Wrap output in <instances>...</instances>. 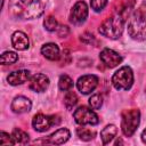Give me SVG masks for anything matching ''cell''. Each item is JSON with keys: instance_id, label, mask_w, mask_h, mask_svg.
I'll use <instances>...</instances> for the list:
<instances>
[{"instance_id": "obj_1", "label": "cell", "mask_w": 146, "mask_h": 146, "mask_svg": "<svg viewBox=\"0 0 146 146\" xmlns=\"http://www.w3.org/2000/svg\"><path fill=\"white\" fill-rule=\"evenodd\" d=\"M129 35L137 41H143L146 39V9L138 8L129 19L128 24Z\"/></svg>"}, {"instance_id": "obj_2", "label": "cell", "mask_w": 146, "mask_h": 146, "mask_svg": "<svg viewBox=\"0 0 146 146\" xmlns=\"http://www.w3.org/2000/svg\"><path fill=\"white\" fill-rule=\"evenodd\" d=\"M124 21L125 18L121 14H115L108 18H106L99 26V33L106 38L110 39H117L124 27Z\"/></svg>"}, {"instance_id": "obj_3", "label": "cell", "mask_w": 146, "mask_h": 146, "mask_svg": "<svg viewBox=\"0 0 146 146\" xmlns=\"http://www.w3.org/2000/svg\"><path fill=\"white\" fill-rule=\"evenodd\" d=\"M140 121V112L136 108L125 110L122 112V120H121V129L124 136L131 137L135 131L137 130Z\"/></svg>"}, {"instance_id": "obj_4", "label": "cell", "mask_w": 146, "mask_h": 146, "mask_svg": "<svg viewBox=\"0 0 146 146\" xmlns=\"http://www.w3.org/2000/svg\"><path fill=\"white\" fill-rule=\"evenodd\" d=\"M133 83V73L129 66L119 68L112 76V84L117 90H129Z\"/></svg>"}, {"instance_id": "obj_5", "label": "cell", "mask_w": 146, "mask_h": 146, "mask_svg": "<svg viewBox=\"0 0 146 146\" xmlns=\"http://www.w3.org/2000/svg\"><path fill=\"white\" fill-rule=\"evenodd\" d=\"M73 117H74L75 122L81 125H86V124L95 125V124H98V122H99L97 114L91 108H89L87 106L78 107L73 113Z\"/></svg>"}, {"instance_id": "obj_6", "label": "cell", "mask_w": 146, "mask_h": 146, "mask_svg": "<svg viewBox=\"0 0 146 146\" xmlns=\"http://www.w3.org/2000/svg\"><path fill=\"white\" fill-rule=\"evenodd\" d=\"M60 122V119L57 115H44V114H36L32 120L33 128L39 131L43 132L48 130L50 127L56 125Z\"/></svg>"}, {"instance_id": "obj_7", "label": "cell", "mask_w": 146, "mask_h": 146, "mask_svg": "<svg viewBox=\"0 0 146 146\" xmlns=\"http://www.w3.org/2000/svg\"><path fill=\"white\" fill-rule=\"evenodd\" d=\"M44 11V3L42 0H31L25 3L24 10L22 13V18L24 19H33L40 17Z\"/></svg>"}, {"instance_id": "obj_8", "label": "cell", "mask_w": 146, "mask_h": 146, "mask_svg": "<svg viewBox=\"0 0 146 146\" xmlns=\"http://www.w3.org/2000/svg\"><path fill=\"white\" fill-rule=\"evenodd\" d=\"M97 86H98V78L94 74L82 75L81 78H79V80L76 82V87H78L79 91L83 95L90 94L91 91H94L96 89Z\"/></svg>"}, {"instance_id": "obj_9", "label": "cell", "mask_w": 146, "mask_h": 146, "mask_svg": "<svg viewBox=\"0 0 146 146\" xmlns=\"http://www.w3.org/2000/svg\"><path fill=\"white\" fill-rule=\"evenodd\" d=\"M87 16H88V7H87L86 2L84 1H78L72 8L70 21H71V23L79 25L86 21Z\"/></svg>"}, {"instance_id": "obj_10", "label": "cell", "mask_w": 146, "mask_h": 146, "mask_svg": "<svg viewBox=\"0 0 146 146\" xmlns=\"http://www.w3.org/2000/svg\"><path fill=\"white\" fill-rule=\"evenodd\" d=\"M99 57H100V60L107 67H110V68L117 66L122 62V57L117 52H115L114 50L108 49V48L103 49L102 52H100V55H99Z\"/></svg>"}, {"instance_id": "obj_11", "label": "cell", "mask_w": 146, "mask_h": 146, "mask_svg": "<svg viewBox=\"0 0 146 146\" xmlns=\"http://www.w3.org/2000/svg\"><path fill=\"white\" fill-rule=\"evenodd\" d=\"M49 86V79L44 74H35L30 79L29 88L35 92H42L44 91Z\"/></svg>"}, {"instance_id": "obj_12", "label": "cell", "mask_w": 146, "mask_h": 146, "mask_svg": "<svg viewBox=\"0 0 146 146\" xmlns=\"http://www.w3.org/2000/svg\"><path fill=\"white\" fill-rule=\"evenodd\" d=\"M31 100L24 96H18V97H15L13 103H11V111L14 113H17V114H22V113H25V112H29L31 110Z\"/></svg>"}, {"instance_id": "obj_13", "label": "cell", "mask_w": 146, "mask_h": 146, "mask_svg": "<svg viewBox=\"0 0 146 146\" xmlns=\"http://www.w3.org/2000/svg\"><path fill=\"white\" fill-rule=\"evenodd\" d=\"M70 136H71V133H70L68 129L60 128V129L56 130L55 132H52L50 136H48L46 143L54 144V145H60V144H64L65 141H67Z\"/></svg>"}, {"instance_id": "obj_14", "label": "cell", "mask_w": 146, "mask_h": 146, "mask_svg": "<svg viewBox=\"0 0 146 146\" xmlns=\"http://www.w3.org/2000/svg\"><path fill=\"white\" fill-rule=\"evenodd\" d=\"M31 76V73L30 71L27 70H18V71H14L11 72L7 80L9 82V84L11 86H18V84H22L24 82H26Z\"/></svg>"}, {"instance_id": "obj_15", "label": "cell", "mask_w": 146, "mask_h": 146, "mask_svg": "<svg viewBox=\"0 0 146 146\" xmlns=\"http://www.w3.org/2000/svg\"><path fill=\"white\" fill-rule=\"evenodd\" d=\"M11 43H13V47L15 49H17V50H25V49L29 48L30 41H29L27 35L24 32L16 31L11 35Z\"/></svg>"}, {"instance_id": "obj_16", "label": "cell", "mask_w": 146, "mask_h": 146, "mask_svg": "<svg viewBox=\"0 0 146 146\" xmlns=\"http://www.w3.org/2000/svg\"><path fill=\"white\" fill-rule=\"evenodd\" d=\"M41 54L49 60H57L59 59L60 55H59V48L57 44L49 42L42 46L41 48Z\"/></svg>"}, {"instance_id": "obj_17", "label": "cell", "mask_w": 146, "mask_h": 146, "mask_svg": "<svg viewBox=\"0 0 146 146\" xmlns=\"http://www.w3.org/2000/svg\"><path fill=\"white\" fill-rule=\"evenodd\" d=\"M116 132H117V129H116V127H115L114 124H108V125H106V127L102 130V132H100V138H102V140H103V144H104V145L108 144V143L115 137Z\"/></svg>"}, {"instance_id": "obj_18", "label": "cell", "mask_w": 146, "mask_h": 146, "mask_svg": "<svg viewBox=\"0 0 146 146\" xmlns=\"http://www.w3.org/2000/svg\"><path fill=\"white\" fill-rule=\"evenodd\" d=\"M11 137H13V140H14V144H19V145H25L29 143V135L21 130V129H14L13 133H11Z\"/></svg>"}, {"instance_id": "obj_19", "label": "cell", "mask_w": 146, "mask_h": 146, "mask_svg": "<svg viewBox=\"0 0 146 146\" xmlns=\"http://www.w3.org/2000/svg\"><path fill=\"white\" fill-rule=\"evenodd\" d=\"M24 7H25V2L23 0H10L9 1V9L11 14H14L15 16L21 17L24 10Z\"/></svg>"}, {"instance_id": "obj_20", "label": "cell", "mask_w": 146, "mask_h": 146, "mask_svg": "<svg viewBox=\"0 0 146 146\" xmlns=\"http://www.w3.org/2000/svg\"><path fill=\"white\" fill-rule=\"evenodd\" d=\"M58 87H59V89H60L62 91H68V90H71L72 87H73V80H72L68 75L63 74V75H60V78H59Z\"/></svg>"}, {"instance_id": "obj_21", "label": "cell", "mask_w": 146, "mask_h": 146, "mask_svg": "<svg viewBox=\"0 0 146 146\" xmlns=\"http://www.w3.org/2000/svg\"><path fill=\"white\" fill-rule=\"evenodd\" d=\"M76 103H78V96H76V94L74 91H72V90H68L66 92L65 97H64V104H65L66 108L67 110H72L73 106Z\"/></svg>"}, {"instance_id": "obj_22", "label": "cell", "mask_w": 146, "mask_h": 146, "mask_svg": "<svg viewBox=\"0 0 146 146\" xmlns=\"http://www.w3.org/2000/svg\"><path fill=\"white\" fill-rule=\"evenodd\" d=\"M1 64L2 65H10L18 60V56L13 51H6L1 55Z\"/></svg>"}, {"instance_id": "obj_23", "label": "cell", "mask_w": 146, "mask_h": 146, "mask_svg": "<svg viewBox=\"0 0 146 146\" xmlns=\"http://www.w3.org/2000/svg\"><path fill=\"white\" fill-rule=\"evenodd\" d=\"M76 133L84 141H89L95 137V131H91L90 129H87V128H79L76 130Z\"/></svg>"}, {"instance_id": "obj_24", "label": "cell", "mask_w": 146, "mask_h": 146, "mask_svg": "<svg viewBox=\"0 0 146 146\" xmlns=\"http://www.w3.org/2000/svg\"><path fill=\"white\" fill-rule=\"evenodd\" d=\"M43 25L46 27L47 31H56L57 30V26H58V23L56 21V18L54 16H48L47 18H44V22H43Z\"/></svg>"}, {"instance_id": "obj_25", "label": "cell", "mask_w": 146, "mask_h": 146, "mask_svg": "<svg viewBox=\"0 0 146 146\" xmlns=\"http://www.w3.org/2000/svg\"><path fill=\"white\" fill-rule=\"evenodd\" d=\"M89 105L92 110H99L100 106L103 105V97L98 94L96 95H92L90 98H89Z\"/></svg>"}, {"instance_id": "obj_26", "label": "cell", "mask_w": 146, "mask_h": 146, "mask_svg": "<svg viewBox=\"0 0 146 146\" xmlns=\"http://www.w3.org/2000/svg\"><path fill=\"white\" fill-rule=\"evenodd\" d=\"M107 5V0H90V6L95 11H102Z\"/></svg>"}, {"instance_id": "obj_27", "label": "cell", "mask_w": 146, "mask_h": 146, "mask_svg": "<svg viewBox=\"0 0 146 146\" xmlns=\"http://www.w3.org/2000/svg\"><path fill=\"white\" fill-rule=\"evenodd\" d=\"M0 144L1 145H14V140H13L11 135L2 131L0 133Z\"/></svg>"}, {"instance_id": "obj_28", "label": "cell", "mask_w": 146, "mask_h": 146, "mask_svg": "<svg viewBox=\"0 0 146 146\" xmlns=\"http://www.w3.org/2000/svg\"><path fill=\"white\" fill-rule=\"evenodd\" d=\"M94 40H95L94 35L90 34V33H84L83 35H81V41H83L86 43H91Z\"/></svg>"}, {"instance_id": "obj_29", "label": "cell", "mask_w": 146, "mask_h": 146, "mask_svg": "<svg viewBox=\"0 0 146 146\" xmlns=\"http://www.w3.org/2000/svg\"><path fill=\"white\" fill-rule=\"evenodd\" d=\"M68 34V29H67V26H60L59 27V30H58V35L59 36H66Z\"/></svg>"}, {"instance_id": "obj_30", "label": "cell", "mask_w": 146, "mask_h": 146, "mask_svg": "<svg viewBox=\"0 0 146 146\" xmlns=\"http://www.w3.org/2000/svg\"><path fill=\"white\" fill-rule=\"evenodd\" d=\"M141 140H143V141L146 144V129H145V130L141 132Z\"/></svg>"}]
</instances>
